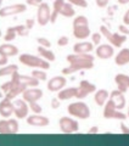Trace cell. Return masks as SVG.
<instances>
[{
	"label": "cell",
	"instance_id": "obj_3",
	"mask_svg": "<svg viewBox=\"0 0 129 146\" xmlns=\"http://www.w3.org/2000/svg\"><path fill=\"white\" fill-rule=\"evenodd\" d=\"M100 33L101 35L106 36V39L108 40L112 46H116V48H121L123 43H126V40H127V35H123L119 33H111L106 26L100 27Z\"/></svg>",
	"mask_w": 129,
	"mask_h": 146
},
{
	"label": "cell",
	"instance_id": "obj_15",
	"mask_svg": "<svg viewBox=\"0 0 129 146\" xmlns=\"http://www.w3.org/2000/svg\"><path fill=\"white\" fill-rule=\"evenodd\" d=\"M13 110H15V107H13V102L11 100L4 98L0 101V115H1V117H5V118L11 117V115L13 113Z\"/></svg>",
	"mask_w": 129,
	"mask_h": 146
},
{
	"label": "cell",
	"instance_id": "obj_12",
	"mask_svg": "<svg viewBox=\"0 0 129 146\" xmlns=\"http://www.w3.org/2000/svg\"><path fill=\"white\" fill-rule=\"evenodd\" d=\"M96 51V56L101 60H107L111 58L114 54V49L111 44H100L98 48L95 49Z\"/></svg>",
	"mask_w": 129,
	"mask_h": 146
},
{
	"label": "cell",
	"instance_id": "obj_10",
	"mask_svg": "<svg viewBox=\"0 0 129 146\" xmlns=\"http://www.w3.org/2000/svg\"><path fill=\"white\" fill-rule=\"evenodd\" d=\"M22 98L27 104L31 102H38L39 100L43 98V90L39 88H29L26 89L22 94Z\"/></svg>",
	"mask_w": 129,
	"mask_h": 146
},
{
	"label": "cell",
	"instance_id": "obj_48",
	"mask_svg": "<svg viewBox=\"0 0 129 146\" xmlns=\"http://www.w3.org/2000/svg\"><path fill=\"white\" fill-rule=\"evenodd\" d=\"M121 130H122V133H124V134H129V128L124 124L123 122L121 123Z\"/></svg>",
	"mask_w": 129,
	"mask_h": 146
},
{
	"label": "cell",
	"instance_id": "obj_2",
	"mask_svg": "<svg viewBox=\"0 0 129 146\" xmlns=\"http://www.w3.org/2000/svg\"><path fill=\"white\" fill-rule=\"evenodd\" d=\"M67 112L72 117H77L79 119H88L90 117V108L85 102L76 101L67 106Z\"/></svg>",
	"mask_w": 129,
	"mask_h": 146
},
{
	"label": "cell",
	"instance_id": "obj_51",
	"mask_svg": "<svg viewBox=\"0 0 129 146\" xmlns=\"http://www.w3.org/2000/svg\"><path fill=\"white\" fill-rule=\"evenodd\" d=\"M128 117H129V107H128Z\"/></svg>",
	"mask_w": 129,
	"mask_h": 146
},
{
	"label": "cell",
	"instance_id": "obj_17",
	"mask_svg": "<svg viewBox=\"0 0 129 146\" xmlns=\"http://www.w3.org/2000/svg\"><path fill=\"white\" fill-rule=\"evenodd\" d=\"M94 50V45L91 42H79L73 45L74 54H90Z\"/></svg>",
	"mask_w": 129,
	"mask_h": 146
},
{
	"label": "cell",
	"instance_id": "obj_18",
	"mask_svg": "<svg viewBox=\"0 0 129 146\" xmlns=\"http://www.w3.org/2000/svg\"><path fill=\"white\" fill-rule=\"evenodd\" d=\"M66 60L71 65V63H76L80 61H94V56L91 54H71L67 55Z\"/></svg>",
	"mask_w": 129,
	"mask_h": 146
},
{
	"label": "cell",
	"instance_id": "obj_20",
	"mask_svg": "<svg viewBox=\"0 0 129 146\" xmlns=\"http://www.w3.org/2000/svg\"><path fill=\"white\" fill-rule=\"evenodd\" d=\"M108 98H110V94L106 89H100V90L95 91L94 100H95V104L98 105V106H105V104L107 102Z\"/></svg>",
	"mask_w": 129,
	"mask_h": 146
},
{
	"label": "cell",
	"instance_id": "obj_7",
	"mask_svg": "<svg viewBox=\"0 0 129 146\" xmlns=\"http://www.w3.org/2000/svg\"><path fill=\"white\" fill-rule=\"evenodd\" d=\"M50 16H51V10L48 3H41L38 6L37 11V21L40 26H47L50 22Z\"/></svg>",
	"mask_w": 129,
	"mask_h": 146
},
{
	"label": "cell",
	"instance_id": "obj_43",
	"mask_svg": "<svg viewBox=\"0 0 129 146\" xmlns=\"http://www.w3.org/2000/svg\"><path fill=\"white\" fill-rule=\"evenodd\" d=\"M7 56H5V55H0V67H4V66H6V63H7Z\"/></svg>",
	"mask_w": 129,
	"mask_h": 146
},
{
	"label": "cell",
	"instance_id": "obj_39",
	"mask_svg": "<svg viewBox=\"0 0 129 146\" xmlns=\"http://www.w3.org/2000/svg\"><path fill=\"white\" fill-rule=\"evenodd\" d=\"M68 43H70V39H68V36H66V35H62V36H60V38L57 39V45L59 46H66Z\"/></svg>",
	"mask_w": 129,
	"mask_h": 146
},
{
	"label": "cell",
	"instance_id": "obj_8",
	"mask_svg": "<svg viewBox=\"0 0 129 146\" xmlns=\"http://www.w3.org/2000/svg\"><path fill=\"white\" fill-rule=\"evenodd\" d=\"M0 133L1 134H16L18 133V122L13 118L0 121Z\"/></svg>",
	"mask_w": 129,
	"mask_h": 146
},
{
	"label": "cell",
	"instance_id": "obj_37",
	"mask_svg": "<svg viewBox=\"0 0 129 146\" xmlns=\"http://www.w3.org/2000/svg\"><path fill=\"white\" fill-rule=\"evenodd\" d=\"M67 3H70L71 5L79 6V7H86L88 6V1H86V0H67Z\"/></svg>",
	"mask_w": 129,
	"mask_h": 146
},
{
	"label": "cell",
	"instance_id": "obj_25",
	"mask_svg": "<svg viewBox=\"0 0 129 146\" xmlns=\"http://www.w3.org/2000/svg\"><path fill=\"white\" fill-rule=\"evenodd\" d=\"M64 3H66V0H54L53 11H51V16H50V22H51V23H55V22H56V18L60 15V11H61Z\"/></svg>",
	"mask_w": 129,
	"mask_h": 146
},
{
	"label": "cell",
	"instance_id": "obj_42",
	"mask_svg": "<svg viewBox=\"0 0 129 146\" xmlns=\"http://www.w3.org/2000/svg\"><path fill=\"white\" fill-rule=\"evenodd\" d=\"M110 0H95V3H96V5H98L99 7H106L107 6V4H108Z\"/></svg>",
	"mask_w": 129,
	"mask_h": 146
},
{
	"label": "cell",
	"instance_id": "obj_19",
	"mask_svg": "<svg viewBox=\"0 0 129 146\" xmlns=\"http://www.w3.org/2000/svg\"><path fill=\"white\" fill-rule=\"evenodd\" d=\"M110 99L114 102L116 108L118 111H121V110L126 106V98H124V95L119 90H113L112 93L110 94Z\"/></svg>",
	"mask_w": 129,
	"mask_h": 146
},
{
	"label": "cell",
	"instance_id": "obj_44",
	"mask_svg": "<svg viewBox=\"0 0 129 146\" xmlns=\"http://www.w3.org/2000/svg\"><path fill=\"white\" fill-rule=\"evenodd\" d=\"M118 29L121 33H123V35H128L129 34V29L127 28V26H124V25H121L118 27Z\"/></svg>",
	"mask_w": 129,
	"mask_h": 146
},
{
	"label": "cell",
	"instance_id": "obj_4",
	"mask_svg": "<svg viewBox=\"0 0 129 146\" xmlns=\"http://www.w3.org/2000/svg\"><path fill=\"white\" fill-rule=\"evenodd\" d=\"M104 117L106 119H121L124 121L127 118V115H124L123 112L118 111L116 108V105L111 99L107 100V102L105 104L104 107Z\"/></svg>",
	"mask_w": 129,
	"mask_h": 146
},
{
	"label": "cell",
	"instance_id": "obj_40",
	"mask_svg": "<svg viewBox=\"0 0 129 146\" xmlns=\"http://www.w3.org/2000/svg\"><path fill=\"white\" fill-rule=\"evenodd\" d=\"M88 93L86 91H84V90H82V89H79L78 88V91H77V95H76V99H79V100H82V99H84V98H86L88 96Z\"/></svg>",
	"mask_w": 129,
	"mask_h": 146
},
{
	"label": "cell",
	"instance_id": "obj_16",
	"mask_svg": "<svg viewBox=\"0 0 129 146\" xmlns=\"http://www.w3.org/2000/svg\"><path fill=\"white\" fill-rule=\"evenodd\" d=\"M114 82L117 84V90H119L122 94H124L129 89V76L123 74V73H118L114 77Z\"/></svg>",
	"mask_w": 129,
	"mask_h": 146
},
{
	"label": "cell",
	"instance_id": "obj_21",
	"mask_svg": "<svg viewBox=\"0 0 129 146\" xmlns=\"http://www.w3.org/2000/svg\"><path fill=\"white\" fill-rule=\"evenodd\" d=\"M77 91H78V88H66V89H62L59 91L57 94V99L60 101H63V100H70V99H73L76 98L77 95Z\"/></svg>",
	"mask_w": 129,
	"mask_h": 146
},
{
	"label": "cell",
	"instance_id": "obj_41",
	"mask_svg": "<svg viewBox=\"0 0 129 146\" xmlns=\"http://www.w3.org/2000/svg\"><path fill=\"white\" fill-rule=\"evenodd\" d=\"M51 107L53 108H59L60 107V105H61V101L57 99V98H54V99H51Z\"/></svg>",
	"mask_w": 129,
	"mask_h": 146
},
{
	"label": "cell",
	"instance_id": "obj_46",
	"mask_svg": "<svg viewBox=\"0 0 129 146\" xmlns=\"http://www.w3.org/2000/svg\"><path fill=\"white\" fill-rule=\"evenodd\" d=\"M123 23H124V26H129V9L126 11V13H124V16H123Z\"/></svg>",
	"mask_w": 129,
	"mask_h": 146
},
{
	"label": "cell",
	"instance_id": "obj_28",
	"mask_svg": "<svg viewBox=\"0 0 129 146\" xmlns=\"http://www.w3.org/2000/svg\"><path fill=\"white\" fill-rule=\"evenodd\" d=\"M60 15L63 16V17H73L76 15V10L73 9V5H71L70 3L66 1L63 4L61 11H60Z\"/></svg>",
	"mask_w": 129,
	"mask_h": 146
},
{
	"label": "cell",
	"instance_id": "obj_36",
	"mask_svg": "<svg viewBox=\"0 0 129 146\" xmlns=\"http://www.w3.org/2000/svg\"><path fill=\"white\" fill-rule=\"evenodd\" d=\"M37 42H38L39 46H43V48H47V49H49L50 46H51V43H50V40L47 39V38H43V36H39V38L37 39Z\"/></svg>",
	"mask_w": 129,
	"mask_h": 146
},
{
	"label": "cell",
	"instance_id": "obj_35",
	"mask_svg": "<svg viewBox=\"0 0 129 146\" xmlns=\"http://www.w3.org/2000/svg\"><path fill=\"white\" fill-rule=\"evenodd\" d=\"M28 106H29V110L34 112V115H40L41 111H43V108H41V106L38 102H31L28 104Z\"/></svg>",
	"mask_w": 129,
	"mask_h": 146
},
{
	"label": "cell",
	"instance_id": "obj_6",
	"mask_svg": "<svg viewBox=\"0 0 129 146\" xmlns=\"http://www.w3.org/2000/svg\"><path fill=\"white\" fill-rule=\"evenodd\" d=\"M91 68H94V61H80V62L71 63L68 67L63 68V70H62V74L67 76V74H72V73L79 72V71L91 70Z\"/></svg>",
	"mask_w": 129,
	"mask_h": 146
},
{
	"label": "cell",
	"instance_id": "obj_5",
	"mask_svg": "<svg viewBox=\"0 0 129 146\" xmlns=\"http://www.w3.org/2000/svg\"><path fill=\"white\" fill-rule=\"evenodd\" d=\"M59 127L60 130L64 134H71V133H76L79 130V123L76 119L70 117H61L59 121Z\"/></svg>",
	"mask_w": 129,
	"mask_h": 146
},
{
	"label": "cell",
	"instance_id": "obj_31",
	"mask_svg": "<svg viewBox=\"0 0 129 146\" xmlns=\"http://www.w3.org/2000/svg\"><path fill=\"white\" fill-rule=\"evenodd\" d=\"M82 26H89V20L85 16L79 15L74 17L73 20V27H82Z\"/></svg>",
	"mask_w": 129,
	"mask_h": 146
},
{
	"label": "cell",
	"instance_id": "obj_32",
	"mask_svg": "<svg viewBox=\"0 0 129 146\" xmlns=\"http://www.w3.org/2000/svg\"><path fill=\"white\" fill-rule=\"evenodd\" d=\"M16 36H17V33L15 31V27H9L6 29L5 35H4V39H5L6 42H12L13 39H16Z\"/></svg>",
	"mask_w": 129,
	"mask_h": 146
},
{
	"label": "cell",
	"instance_id": "obj_49",
	"mask_svg": "<svg viewBox=\"0 0 129 146\" xmlns=\"http://www.w3.org/2000/svg\"><path fill=\"white\" fill-rule=\"evenodd\" d=\"M96 133H99V128L94 125V127H91L90 129L88 130V134H96Z\"/></svg>",
	"mask_w": 129,
	"mask_h": 146
},
{
	"label": "cell",
	"instance_id": "obj_45",
	"mask_svg": "<svg viewBox=\"0 0 129 146\" xmlns=\"http://www.w3.org/2000/svg\"><path fill=\"white\" fill-rule=\"evenodd\" d=\"M41 3H43L41 0H27V4L32 6H39Z\"/></svg>",
	"mask_w": 129,
	"mask_h": 146
},
{
	"label": "cell",
	"instance_id": "obj_22",
	"mask_svg": "<svg viewBox=\"0 0 129 146\" xmlns=\"http://www.w3.org/2000/svg\"><path fill=\"white\" fill-rule=\"evenodd\" d=\"M0 55H5L7 57L16 56V55H18V48L12 44H9V43L1 44L0 45Z\"/></svg>",
	"mask_w": 129,
	"mask_h": 146
},
{
	"label": "cell",
	"instance_id": "obj_9",
	"mask_svg": "<svg viewBox=\"0 0 129 146\" xmlns=\"http://www.w3.org/2000/svg\"><path fill=\"white\" fill-rule=\"evenodd\" d=\"M27 10V6L25 4H12V5H7L0 9V16L1 17H7V16H13L22 13Z\"/></svg>",
	"mask_w": 129,
	"mask_h": 146
},
{
	"label": "cell",
	"instance_id": "obj_14",
	"mask_svg": "<svg viewBox=\"0 0 129 146\" xmlns=\"http://www.w3.org/2000/svg\"><path fill=\"white\" fill-rule=\"evenodd\" d=\"M27 123L32 127H48L50 124V119L41 115H32L27 117Z\"/></svg>",
	"mask_w": 129,
	"mask_h": 146
},
{
	"label": "cell",
	"instance_id": "obj_33",
	"mask_svg": "<svg viewBox=\"0 0 129 146\" xmlns=\"http://www.w3.org/2000/svg\"><path fill=\"white\" fill-rule=\"evenodd\" d=\"M32 77H34L35 79H38L39 82L40 80H45L47 79V72H45L44 70H33L32 71Z\"/></svg>",
	"mask_w": 129,
	"mask_h": 146
},
{
	"label": "cell",
	"instance_id": "obj_50",
	"mask_svg": "<svg viewBox=\"0 0 129 146\" xmlns=\"http://www.w3.org/2000/svg\"><path fill=\"white\" fill-rule=\"evenodd\" d=\"M118 3L122 4V5H124V4H128L129 3V0H118Z\"/></svg>",
	"mask_w": 129,
	"mask_h": 146
},
{
	"label": "cell",
	"instance_id": "obj_23",
	"mask_svg": "<svg viewBox=\"0 0 129 146\" xmlns=\"http://www.w3.org/2000/svg\"><path fill=\"white\" fill-rule=\"evenodd\" d=\"M73 35L77 39H86L90 36V28L89 26H82V27H73Z\"/></svg>",
	"mask_w": 129,
	"mask_h": 146
},
{
	"label": "cell",
	"instance_id": "obj_1",
	"mask_svg": "<svg viewBox=\"0 0 129 146\" xmlns=\"http://www.w3.org/2000/svg\"><path fill=\"white\" fill-rule=\"evenodd\" d=\"M20 62L25 66L28 67H33V68H39V70H48L50 68V62H48L47 60L41 58L39 56H35V55L32 54H22L20 55Z\"/></svg>",
	"mask_w": 129,
	"mask_h": 146
},
{
	"label": "cell",
	"instance_id": "obj_34",
	"mask_svg": "<svg viewBox=\"0 0 129 146\" xmlns=\"http://www.w3.org/2000/svg\"><path fill=\"white\" fill-rule=\"evenodd\" d=\"M15 31H16L17 35H21V36H26V35H28V33H29V29L27 28L25 25L15 26Z\"/></svg>",
	"mask_w": 129,
	"mask_h": 146
},
{
	"label": "cell",
	"instance_id": "obj_47",
	"mask_svg": "<svg viewBox=\"0 0 129 146\" xmlns=\"http://www.w3.org/2000/svg\"><path fill=\"white\" fill-rule=\"evenodd\" d=\"M28 29H32L33 28V26H34V20H32V18H28V20L26 21V25H25Z\"/></svg>",
	"mask_w": 129,
	"mask_h": 146
},
{
	"label": "cell",
	"instance_id": "obj_13",
	"mask_svg": "<svg viewBox=\"0 0 129 146\" xmlns=\"http://www.w3.org/2000/svg\"><path fill=\"white\" fill-rule=\"evenodd\" d=\"M66 83H67V80H66V78H64L63 76L53 77V78L48 82V90L53 91V93H55V91H57L59 93L60 90H62V88H64Z\"/></svg>",
	"mask_w": 129,
	"mask_h": 146
},
{
	"label": "cell",
	"instance_id": "obj_26",
	"mask_svg": "<svg viewBox=\"0 0 129 146\" xmlns=\"http://www.w3.org/2000/svg\"><path fill=\"white\" fill-rule=\"evenodd\" d=\"M38 54L41 58H44V60H47L48 62L50 61H55L56 60V57H55V54L51 51L50 49H47V48H43V46H38Z\"/></svg>",
	"mask_w": 129,
	"mask_h": 146
},
{
	"label": "cell",
	"instance_id": "obj_30",
	"mask_svg": "<svg viewBox=\"0 0 129 146\" xmlns=\"http://www.w3.org/2000/svg\"><path fill=\"white\" fill-rule=\"evenodd\" d=\"M79 89L86 91L88 94H91V93H95L96 91V86H95V84L90 83V82H88V80H80Z\"/></svg>",
	"mask_w": 129,
	"mask_h": 146
},
{
	"label": "cell",
	"instance_id": "obj_11",
	"mask_svg": "<svg viewBox=\"0 0 129 146\" xmlns=\"http://www.w3.org/2000/svg\"><path fill=\"white\" fill-rule=\"evenodd\" d=\"M13 107H15L13 113H15V116L17 118H20V119L27 117V115H28L29 106L23 99H16L15 101H13Z\"/></svg>",
	"mask_w": 129,
	"mask_h": 146
},
{
	"label": "cell",
	"instance_id": "obj_27",
	"mask_svg": "<svg viewBox=\"0 0 129 146\" xmlns=\"http://www.w3.org/2000/svg\"><path fill=\"white\" fill-rule=\"evenodd\" d=\"M20 82L23 83L26 86H32V88H35V86L39 85V80L35 79L34 77H32V76L20 74Z\"/></svg>",
	"mask_w": 129,
	"mask_h": 146
},
{
	"label": "cell",
	"instance_id": "obj_38",
	"mask_svg": "<svg viewBox=\"0 0 129 146\" xmlns=\"http://www.w3.org/2000/svg\"><path fill=\"white\" fill-rule=\"evenodd\" d=\"M101 38H102V35H101V33H93L91 34V43H93V45H100V42H101Z\"/></svg>",
	"mask_w": 129,
	"mask_h": 146
},
{
	"label": "cell",
	"instance_id": "obj_29",
	"mask_svg": "<svg viewBox=\"0 0 129 146\" xmlns=\"http://www.w3.org/2000/svg\"><path fill=\"white\" fill-rule=\"evenodd\" d=\"M15 72H18V66L17 65H6V66L0 68V77L12 76Z\"/></svg>",
	"mask_w": 129,
	"mask_h": 146
},
{
	"label": "cell",
	"instance_id": "obj_24",
	"mask_svg": "<svg viewBox=\"0 0 129 146\" xmlns=\"http://www.w3.org/2000/svg\"><path fill=\"white\" fill-rule=\"evenodd\" d=\"M114 62L118 66H124L129 63V49L124 48L116 55V58H114Z\"/></svg>",
	"mask_w": 129,
	"mask_h": 146
}]
</instances>
